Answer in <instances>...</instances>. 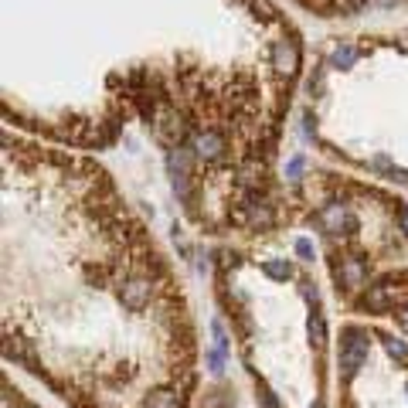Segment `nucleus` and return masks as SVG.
<instances>
[{
  "label": "nucleus",
  "mask_w": 408,
  "mask_h": 408,
  "mask_svg": "<svg viewBox=\"0 0 408 408\" xmlns=\"http://www.w3.org/2000/svg\"><path fill=\"white\" fill-rule=\"evenodd\" d=\"M367 347H371V337H367L364 326H344V344H340V378H354L361 364L367 361Z\"/></svg>",
  "instance_id": "nucleus-1"
},
{
  "label": "nucleus",
  "mask_w": 408,
  "mask_h": 408,
  "mask_svg": "<svg viewBox=\"0 0 408 408\" xmlns=\"http://www.w3.org/2000/svg\"><path fill=\"white\" fill-rule=\"evenodd\" d=\"M116 296H120L122 310L140 313V310L150 306V299H154V279H147V276H129V279H122L120 283Z\"/></svg>",
  "instance_id": "nucleus-2"
},
{
  "label": "nucleus",
  "mask_w": 408,
  "mask_h": 408,
  "mask_svg": "<svg viewBox=\"0 0 408 408\" xmlns=\"http://www.w3.org/2000/svg\"><path fill=\"white\" fill-rule=\"evenodd\" d=\"M191 147H194V157L204 163H218L225 160V136L221 133H214V129H201V133H194L191 136Z\"/></svg>",
  "instance_id": "nucleus-3"
},
{
  "label": "nucleus",
  "mask_w": 408,
  "mask_h": 408,
  "mask_svg": "<svg viewBox=\"0 0 408 408\" xmlns=\"http://www.w3.org/2000/svg\"><path fill=\"white\" fill-rule=\"evenodd\" d=\"M272 68L279 72V75H296V68H299V48H296V41H276L272 44Z\"/></svg>",
  "instance_id": "nucleus-4"
},
{
  "label": "nucleus",
  "mask_w": 408,
  "mask_h": 408,
  "mask_svg": "<svg viewBox=\"0 0 408 408\" xmlns=\"http://www.w3.org/2000/svg\"><path fill=\"white\" fill-rule=\"evenodd\" d=\"M364 306L371 310V313L391 310V306H395V286H391V279H384L381 286H371L367 296H364Z\"/></svg>",
  "instance_id": "nucleus-5"
},
{
  "label": "nucleus",
  "mask_w": 408,
  "mask_h": 408,
  "mask_svg": "<svg viewBox=\"0 0 408 408\" xmlns=\"http://www.w3.org/2000/svg\"><path fill=\"white\" fill-rule=\"evenodd\" d=\"M337 279H340V286H347V289H361L367 283V266L361 259H344L337 266Z\"/></svg>",
  "instance_id": "nucleus-6"
},
{
  "label": "nucleus",
  "mask_w": 408,
  "mask_h": 408,
  "mask_svg": "<svg viewBox=\"0 0 408 408\" xmlns=\"http://www.w3.org/2000/svg\"><path fill=\"white\" fill-rule=\"evenodd\" d=\"M140 408H180V391L177 388H160V391L147 395Z\"/></svg>",
  "instance_id": "nucleus-7"
},
{
  "label": "nucleus",
  "mask_w": 408,
  "mask_h": 408,
  "mask_svg": "<svg viewBox=\"0 0 408 408\" xmlns=\"http://www.w3.org/2000/svg\"><path fill=\"white\" fill-rule=\"evenodd\" d=\"M262 272H266L269 279H276V283L293 279V266H289V262H283V259H269V262H262Z\"/></svg>",
  "instance_id": "nucleus-8"
},
{
  "label": "nucleus",
  "mask_w": 408,
  "mask_h": 408,
  "mask_svg": "<svg viewBox=\"0 0 408 408\" xmlns=\"http://www.w3.org/2000/svg\"><path fill=\"white\" fill-rule=\"evenodd\" d=\"M248 225H252V228H269V225H272V211H269V204H252V207H248Z\"/></svg>",
  "instance_id": "nucleus-9"
},
{
  "label": "nucleus",
  "mask_w": 408,
  "mask_h": 408,
  "mask_svg": "<svg viewBox=\"0 0 408 408\" xmlns=\"http://www.w3.org/2000/svg\"><path fill=\"white\" fill-rule=\"evenodd\" d=\"M381 340H384V351H388V354H391V358H395L402 367H408V344H405V340H398V337H391V333H388V337H381Z\"/></svg>",
  "instance_id": "nucleus-10"
},
{
  "label": "nucleus",
  "mask_w": 408,
  "mask_h": 408,
  "mask_svg": "<svg viewBox=\"0 0 408 408\" xmlns=\"http://www.w3.org/2000/svg\"><path fill=\"white\" fill-rule=\"evenodd\" d=\"M306 330H310V340H313L317 347H326V324H324V317H320V313H310Z\"/></svg>",
  "instance_id": "nucleus-11"
},
{
  "label": "nucleus",
  "mask_w": 408,
  "mask_h": 408,
  "mask_svg": "<svg viewBox=\"0 0 408 408\" xmlns=\"http://www.w3.org/2000/svg\"><path fill=\"white\" fill-rule=\"evenodd\" d=\"M330 62H333L337 68H351V65L358 62V51H354L351 44H337V48H333V55H330Z\"/></svg>",
  "instance_id": "nucleus-12"
},
{
  "label": "nucleus",
  "mask_w": 408,
  "mask_h": 408,
  "mask_svg": "<svg viewBox=\"0 0 408 408\" xmlns=\"http://www.w3.org/2000/svg\"><path fill=\"white\" fill-rule=\"evenodd\" d=\"M204 364H207V371H211L214 378H221V374H225V351L211 347V351L204 354Z\"/></svg>",
  "instance_id": "nucleus-13"
},
{
  "label": "nucleus",
  "mask_w": 408,
  "mask_h": 408,
  "mask_svg": "<svg viewBox=\"0 0 408 408\" xmlns=\"http://www.w3.org/2000/svg\"><path fill=\"white\" fill-rule=\"evenodd\" d=\"M296 255L303 259V262H313V255H317V248L310 239H296Z\"/></svg>",
  "instance_id": "nucleus-14"
},
{
  "label": "nucleus",
  "mask_w": 408,
  "mask_h": 408,
  "mask_svg": "<svg viewBox=\"0 0 408 408\" xmlns=\"http://www.w3.org/2000/svg\"><path fill=\"white\" fill-rule=\"evenodd\" d=\"M211 333H214V347H218V351H228V337H225L221 320H211Z\"/></svg>",
  "instance_id": "nucleus-15"
},
{
  "label": "nucleus",
  "mask_w": 408,
  "mask_h": 408,
  "mask_svg": "<svg viewBox=\"0 0 408 408\" xmlns=\"http://www.w3.org/2000/svg\"><path fill=\"white\" fill-rule=\"evenodd\" d=\"M299 174H303V157H293V160L286 163V177L289 180H299Z\"/></svg>",
  "instance_id": "nucleus-16"
},
{
  "label": "nucleus",
  "mask_w": 408,
  "mask_h": 408,
  "mask_svg": "<svg viewBox=\"0 0 408 408\" xmlns=\"http://www.w3.org/2000/svg\"><path fill=\"white\" fill-rule=\"evenodd\" d=\"M262 405H266V408H279V402L272 398V391H269V388H262Z\"/></svg>",
  "instance_id": "nucleus-17"
},
{
  "label": "nucleus",
  "mask_w": 408,
  "mask_h": 408,
  "mask_svg": "<svg viewBox=\"0 0 408 408\" xmlns=\"http://www.w3.org/2000/svg\"><path fill=\"white\" fill-rule=\"evenodd\" d=\"M398 228H402V235L408 239V207H402V211H398Z\"/></svg>",
  "instance_id": "nucleus-18"
},
{
  "label": "nucleus",
  "mask_w": 408,
  "mask_h": 408,
  "mask_svg": "<svg viewBox=\"0 0 408 408\" xmlns=\"http://www.w3.org/2000/svg\"><path fill=\"white\" fill-rule=\"evenodd\" d=\"M398 320H402V326H405V330H408V303H405V306H402V310H398Z\"/></svg>",
  "instance_id": "nucleus-19"
},
{
  "label": "nucleus",
  "mask_w": 408,
  "mask_h": 408,
  "mask_svg": "<svg viewBox=\"0 0 408 408\" xmlns=\"http://www.w3.org/2000/svg\"><path fill=\"white\" fill-rule=\"evenodd\" d=\"M21 408H38V405H31V402H24V405H21Z\"/></svg>",
  "instance_id": "nucleus-20"
},
{
  "label": "nucleus",
  "mask_w": 408,
  "mask_h": 408,
  "mask_svg": "<svg viewBox=\"0 0 408 408\" xmlns=\"http://www.w3.org/2000/svg\"><path fill=\"white\" fill-rule=\"evenodd\" d=\"M317 408H324V405H320V402H317Z\"/></svg>",
  "instance_id": "nucleus-21"
},
{
  "label": "nucleus",
  "mask_w": 408,
  "mask_h": 408,
  "mask_svg": "<svg viewBox=\"0 0 408 408\" xmlns=\"http://www.w3.org/2000/svg\"><path fill=\"white\" fill-rule=\"evenodd\" d=\"M405 391H408V384H405Z\"/></svg>",
  "instance_id": "nucleus-22"
}]
</instances>
